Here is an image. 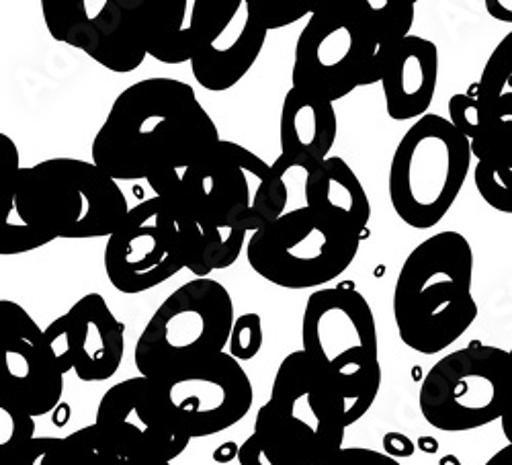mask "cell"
Here are the masks:
<instances>
[{
  "label": "cell",
  "instance_id": "6da1fadb",
  "mask_svg": "<svg viewBox=\"0 0 512 465\" xmlns=\"http://www.w3.org/2000/svg\"><path fill=\"white\" fill-rule=\"evenodd\" d=\"M220 142L191 84L177 78L134 82L113 101L91 160L115 181H150L185 171Z\"/></svg>",
  "mask_w": 512,
  "mask_h": 465
},
{
  "label": "cell",
  "instance_id": "7a4b0ae2",
  "mask_svg": "<svg viewBox=\"0 0 512 465\" xmlns=\"http://www.w3.org/2000/svg\"><path fill=\"white\" fill-rule=\"evenodd\" d=\"M156 197L177 211L185 236L203 230L254 234L285 214L287 185L248 148L220 140L185 171L152 177Z\"/></svg>",
  "mask_w": 512,
  "mask_h": 465
},
{
  "label": "cell",
  "instance_id": "3957f363",
  "mask_svg": "<svg viewBox=\"0 0 512 465\" xmlns=\"http://www.w3.org/2000/svg\"><path fill=\"white\" fill-rule=\"evenodd\" d=\"M474 248L443 230L422 240L406 257L394 287V320L402 343L437 355L472 328L478 318L474 298Z\"/></svg>",
  "mask_w": 512,
  "mask_h": 465
},
{
  "label": "cell",
  "instance_id": "277c9868",
  "mask_svg": "<svg viewBox=\"0 0 512 465\" xmlns=\"http://www.w3.org/2000/svg\"><path fill=\"white\" fill-rule=\"evenodd\" d=\"M304 353L347 406V427L373 406L381 388L375 316L353 281L316 289L304 310Z\"/></svg>",
  "mask_w": 512,
  "mask_h": 465
},
{
  "label": "cell",
  "instance_id": "5b68a950",
  "mask_svg": "<svg viewBox=\"0 0 512 465\" xmlns=\"http://www.w3.org/2000/svg\"><path fill=\"white\" fill-rule=\"evenodd\" d=\"M347 406L304 351L289 353L259 408L254 437L277 465H322L343 449Z\"/></svg>",
  "mask_w": 512,
  "mask_h": 465
},
{
  "label": "cell",
  "instance_id": "8992f818",
  "mask_svg": "<svg viewBox=\"0 0 512 465\" xmlns=\"http://www.w3.org/2000/svg\"><path fill=\"white\" fill-rule=\"evenodd\" d=\"M15 203L19 216L52 240L109 238L130 214L117 181L78 158L25 166Z\"/></svg>",
  "mask_w": 512,
  "mask_h": 465
},
{
  "label": "cell",
  "instance_id": "52a82bcc",
  "mask_svg": "<svg viewBox=\"0 0 512 465\" xmlns=\"http://www.w3.org/2000/svg\"><path fill=\"white\" fill-rule=\"evenodd\" d=\"M388 58L367 0L318 7L297 37L291 87L336 103L359 87L381 84Z\"/></svg>",
  "mask_w": 512,
  "mask_h": 465
},
{
  "label": "cell",
  "instance_id": "ba28073f",
  "mask_svg": "<svg viewBox=\"0 0 512 465\" xmlns=\"http://www.w3.org/2000/svg\"><path fill=\"white\" fill-rule=\"evenodd\" d=\"M472 144L437 113L420 117L398 142L388 177L396 216L414 230H431L455 205L472 168Z\"/></svg>",
  "mask_w": 512,
  "mask_h": 465
},
{
  "label": "cell",
  "instance_id": "9c48e42d",
  "mask_svg": "<svg viewBox=\"0 0 512 465\" xmlns=\"http://www.w3.org/2000/svg\"><path fill=\"white\" fill-rule=\"evenodd\" d=\"M361 242L349 220L304 205L250 234L246 259L256 275L277 287L324 289L353 265Z\"/></svg>",
  "mask_w": 512,
  "mask_h": 465
},
{
  "label": "cell",
  "instance_id": "30bf717a",
  "mask_svg": "<svg viewBox=\"0 0 512 465\" xmlns=\"http://www.w3.org/2000/svg\"><path fill=\"white\" fill-rule=\"evenodd\" d=\"M230 291L216 279L175 289L142 330L134 363L142 377L162 379L224 353L234 328Z\"/></svg>",
  "mask_w": 512,
  "mask_h": 465
},
{
  "label": "cell",
  "instance_id": "8fae6325",
  "mask_svg": "<svg viewBox=\"0 0 512 465\" xmlns=\"http://www.w3.org/2000/svg\"><path fill=\"white\" fill-rule=\"evenodd\" d=\"M512 394L508 351L472 341L437 361L418 394L422 418L443 433L476 431L502 420Z\"/></svg>",
  "mask_w": 512,
  "mask_h": 465
},
{
  "label": "cell",
  "instance_id": "7c38bea8",
  "mask_svg": "<svg viewBox=\"0 0 512 465\" xmlns=\"http://www.w3.org/2000/svg\"><path fill=\"white\" fill-rule=\"evenodd\" d=\"M187 259L189 242L177 211L154 195L132 207L107 238L103 263L117 291L136 295L179 275Z\"/></svg>",
  "mask_w": 512,
  "mask_h": 465
},
{
  "label": "cell",
  "instance_id": "4fadbf2b",
  "mask_svg": "<svg viewBox=\"0 0 512 465\" xmlns=\"http://www.w3.org/2000/svg\"><path fill=\"white\" fill-rule=\"evenodd\" d=\"M152 382L170 416L191 439L232 429L250 412L254 400L248 373L230 353Z\"/></svg>",
  "mask_w": 512,
  "mask_h": 465
},
{
  "label": "cell",
  "instance_id": "5bb4252c",
  "mask_svg": "<svg viewBox=\"0 0 512 465\" xmlns=\"http://www.w3.org/2000/svg\"><path fill=\"white\" fill-rule=\"evenodd\" d=\"M87 7V0H44L41 13L50 35L111 72L138 70L148 56L140 0H103L95 15Z\"/></svg>",
  "mask_w": 512,
  "mask_h": 465
},
{
  "label": "cell",
  "instance_id": "9a60e30c",
  "mask_svg": "<svg viewBox=\"0 0 512 465\" xmlns=\"http://www.w3.org/2000/svg\"><path fill=\"white\" fill-rule=\"evenodd\" d=\"M0 341L5 353L0 404L15 406L33 418L54 412L62 404L66 373L46 330H41L17 302L3 300Z\"/></svg>",
  "mask_w": 512,
  "mask_h": 465
},
{
  "label": "cell",
  "instance_id": "2e32d148",
  "mask_svg": "<svg viewBox=\"0 0 512 465\" xmlns=\"http://www.w3.org/2000/svg\"><path fill=\"white\" fill-rule=\"evenodd\" d=\"M95 427L121 453L173 461L185 453L191 437L164 406L148 377H130L111 386L97 408Z\"/></svg>",
  "mask_w": 512,
  "mask_h": 465
},
{
  "label": "cell",
  "instance_id": "e0dca14e",
  "mask_svg": "<svg viewBox=\"0 0 512 465\" xmlns=\"http://www.w3.org/2000/svg\"><path fill=\"white\" fill-rule=\"evenodd\" d=\"M46 336L64 373L74 371L80 382H107L121 367L125 326L115 318L101 293L80 298L46 328Z\"/></svg>",
  "mask_w": 512,
  "mask_h": 465
},
{
  "label": "cell",
  "instance_id": "ac0fdd59",
  "mask_svg": "<svg viewBox=\"0 0 512 465\" xmlns=\"http://www.w3.org/2000/svg\"><path fill=\"white\" fill-rule=\"evenodd\" d=\"M232 0H140L148 56L162 64L193 62Z\"/></svg>",
  "mask_w": 512,
  "mask_h": 465
},
{
  "label": "cell",
  "instance_id": "d6986e66",
  "mask_svg": "<svg viewBox=\"0 0 512 465\" xmlns=\"http://www.w3.org/2000/svg\"><path fill=\"white\" fill-rule=\"evenodd\" d=\"M267 33L248 11L246 0H232V7L213 27L191 62V72L199 87L211 93H224L236 87L259 60Z\"/></svg>",
  "mask_w": 512,
  "mask_h": 465
},
{
  "label": "cell",
  "instance_id": "ffe728a7",
  "mask_svg": "<svg viewBox=\"0 0 512 465\" xmlns=\"http://www.w3.org/2000/svg\"><path fill=\"white\" fill-rule=\"evenodd\" d=\"M338 119L334 103L289 89L279 117V142L281 156L271 164L273 171L283 177L293 168L312 173L318 164L330 158L336 142Z\"/></svg>",
  "mask_w": 512,
  "mask_h": 465
},
{
  "label": "cell",
  "instance_id": "44dd1931",
  "mask_svg": "<svg viewBox=\"0 0 512 465\" xmlns=\"http://www.w3.org/2000/svg\"><path fill=\"white\" fill-rule=\"evenodd\" d=\"M439 84V48L435 41L410 35L390 54L381 87L394 121H418L429 115Z\"/></svg>",
  "mask_w": 512,
  "mask_h": 465
},
{
  "label": "cell",
  "instance_id": "7402d4cb",
  "mask_svg": "<svg viewBox=\"0 0 512 465\" xmlns=\"http://www.w3.org/2000/svg\"><path fill=\"white\" fill-rule=\"evenodd\" d=\"M304 195L308 207L324 209L349 220L359 232L361 240L369 238V197L363 183L343 158L330 156L318 164L312 173H308Z\"/></svg>",
  "mask_w": 512,
  "mask_h": 465
},
{
  "label": "cell",
  "instance_id": "603a6c76",
  "mask_svg": "<svg viewBox=\"0 0 512 465\" xmlns=\"http://www.w3.org/2000/svg\"><path fill=\"white\" fill-rule=\"evenodd\" d=\"M469 144L476 158L474 183L480 197L500 214L512 216V130L482 128Z\"/></svg>",
  "mask_w": 512,
  "mask_h": 465
},
{
  "label": "cell",
  "instance_id": "cb8c5ba5",
  "mask_svg": "<svg viewBox=\"0 0 512 465\" xmlns=\"http://www.w3.org/2000/svg\"><path fill=\"white\" fill-rule=\"evenodd\" d=\"M469 91L478 101L484 128L512 130V31L500 39Z\"/></svg>",
  "mask_w": 512,
  "mask_h": 465
},
{
  "label": "cell",
  "instance_id": "d4e9b609",
  "mask_svg": "<svg viewBox=\"0 0 512 465\" xmlns=\"http://www.w3.org/2000/svg\"><path fill=\"white\" fill-rule=\"evenodd\" d=\"M68 441L74 447V451H78L76 455L80 457L82 465H173L154 457L121 453L101 435V431L95 427V422L68 435Z\"/></svg>",
  "mask_w": 512,
  "mask_h": 465
},
{
  "label": "cell",
  "instance_id": "484cf974",
  "mask_svg": "<svg viewBox=\"0 0 512 465\" xmlns=\"http://www.w3.org/2000/svg\"><path fill=\"white\" fill-rule=\"evenodd\" d=\"M0 465H80L66 437H35L11 455L0 457Z\"/></svg>",
  "mask_w": 512,
  "mask_h": 465
},
{
  "label": "cell",
  "instance_id": "4316f807",
  "mask_svg": "<svg viewBox=\"0 0 512 465\" xmlns=\"http://www.w3.org/2000/svg\"><path fill=\"white\" fill-rule=\"evenodd\" d=\"M15 199L5 203V224H3V232H0V255L3 257L23 255V252H29V250H35V248H41V246L54 242L48 234L29 226L19 216Z\"/></svg>",
  "mask_w": 512,
  "mask_h": 465
},
{
  "label": "cell",
  "instance_id": "83f0119b",
  "mask_svg": "<svg viewBox=\"0 0 512 465\" xmlns=\"http://www.w3.org/2000/svg\"><path fill=\"white\" fill-rule=\"evenodd\" d=\"M35 439V418L15 406L0 404V457Z\"/></svg>",
  "mask_w": 512,
  "mask_h": 465
},
{
  "label": "cell",
  "instance_id": "f1b7e54d",
  "mask_svg": "<svg viewBox=\"0 0 512 465\" xmlns=\"http://www.w3.org/2000/svg\"><path fill=\"white\" fill-rule=\"evenodd\" d=\"M230 355L234 359L250 361L263 349V322L259 314H242L236 318L232 336H230Z\"/></svg>",
  "mask_w": 512,
  "mask_h": 465
},
{
  "label": "cell",
  "instance_id": "f546056e",
  "mask_svg": "<svg viewBox=\"0 0 512 465\" xmlns=\"http://www.w3.org/2000/svg\"><path fill=\"white\" fill-rule=\"evenodd\" d=\"M246 7L267 31L293 25L304 17L310 19L314 13V9H310V7L277 5V3H269V0H246Z\"/></svg>",
  "mask_w": 512,
  "mask_h": 465
},
{
  "label": "cell",
  "instance_id": "4dcf8cb0",
  "mask_svg": "<svg viewBox=\"0 0 512 465\" xmlns=\"http://www.w3.org/2000/svg\"><path fill=\"white\" fill-rule=\"evenodd\" d=\"M449 121L467 140H474L480 134V130L484 128V123H482V117H480L478 101H476L472 91L453 95L449 99Z\"/></svg>",
  "mask_w": 512,
  "mask_h": 465
},
{
  "label": "cell",
  "instance_id": "1f68e13d",
  "mask_svg": "<svg viewBox=\"0 0 512 465\" xmlns=\"http://www.w3.org/2000/svg\"><path fill=\"white\" fill-rule=\"evenodd\" d=\"M322 465H402V463L381 451H373L365 447H343Z\"/></svg>",
  "mask_w": 512,
  "mask_h": 465
},
{
  "label": "cell",
  "instance_id": "d6a6232c",
  "mask_svg": "<svg viewBox=\"0 0 512 465\" xmlns=\"http://www.w3.org/2000/svg\"><path fill=\"white\" fill-rule=\"evenodd\" d=\"M238 463L240 465H277L263 449V445L259 443L254 435H250L242 445H240V453H238Z\"/></svg>",
  "mask_w": 512,
  "mask_h": 465
},
{
  "label": "cell",
  "instance_id": "836d02e7",
  "mask_svg": "<svg viewBox=\"0 0 512 465\" xmlns=\"http://www.w3.org/2000/svg\"><path fill=\"white\" fill-rule=\"evenodd\" d=\"M381 443H383V453L394 457V459L412 457L416 451L414 441L402 433H388L386 437H383Z\"/></svg>",
  "mask_w": 512,
  "mask_h": 465
},
{
  "label": "cell",
  "instance_id": "e575fe53",
  "mask_svg": "<svg viewBox=\"0 0 512 465\" xmlns=\"http://www.w3.org/2000/svg\"><path fill=\"white\" fill-rule=\"evenodd\" d=\"M486 11L492 19L512 25V0H486Z\"/></svg>",
  "mask_w": 512,
  "mask_h": 465
},
{
  "label": "cell",
  "instance_id": "d590c367",
  "mask_svg": "<svg viewBox=\"0 0 512 465\" xmlns=\"http://www.w3.org/2000/svg\"><path fill=\"white\" fill-rule=\"evenodd\" d=\"M238 453H240V447L234 441H228V443H222L216 451H213V461H216V463H230V461L238 459Z\"/></svg>",
  "mask_w": 512,
  "mask_h": 465
},
{
  "label": "cell",
  "instance_id": "8d00e7d4",
  "mask_svg": "<svg viewBox=\"0 0 512 465\" xmlns=\"http://www.w3.org/2000/svg\"><path fill=\"white\" fill-rule=\"evenodd\" d=\"M508 355H510V371H512V349L508 351ZM500 427H502V433H504V437H506L508 445H512V394H510L508 410H506L504 418L500 420Z\"/></svg>",
  "mask_w": 512,
  "mask_h": 465
},
{
  "label": "cell",
  "instance_id": "74e56055",
  "mask_svg": "<svg viewBox=\"0 0 512 465\" xmlns=\"http://www.w3.org/2000/svg\"><path fill=\"white\" fill-rule=\"evenodd\" d=\"M484 465H512V445H506L500 451H496Z\"/></svg>",
  "mask_w": 512,
  "mask_h": 465
},
{
  "label": "cell",
  "instance_id": "f35d334b",
  "mask_svg": "<svg viewBox=\"0 0 512 465\" xmlns=\"http://www.w3.org/2000/svg\"><path fill=\"white\" fill-rule=\"evenodd\" d=\"M68 420H70V406L62 402V404L54 410V425H56V427H64Z\"/></svg>",
  "mask_w": 512,
  "mask_h": 465
},
{
  "label": "cell",
  "instance_id": "ab89813d",
  "mask_svg": "<svg viewBox=\"0 0 512 465\" xmlns=\"http://www.w3.org/2000/svg\"><path fill=\"white\" fill-rule=\"evenodd\" d=\"M418 449L424 451V453H435L439 449V443L433 437H420L418 439Z\"/></svg>",
  "mask_w": 512,
  "mask_h": 465
},
{
  "label": "cell",
  "instance_id": "60d3db41",
  "mask_svg": "<svg viewBox=\"0 0 512 465\" xmlns=\"http://www.w3.org/2000/svg\"><path fill=\"white\" fill-rule=\"evenodd\" d=\"M439 465H461V461L455 455H445V457H441Z\"/></svg>",
  "mask_w": 512,
  "mask_h": 465
}]
</instances>
